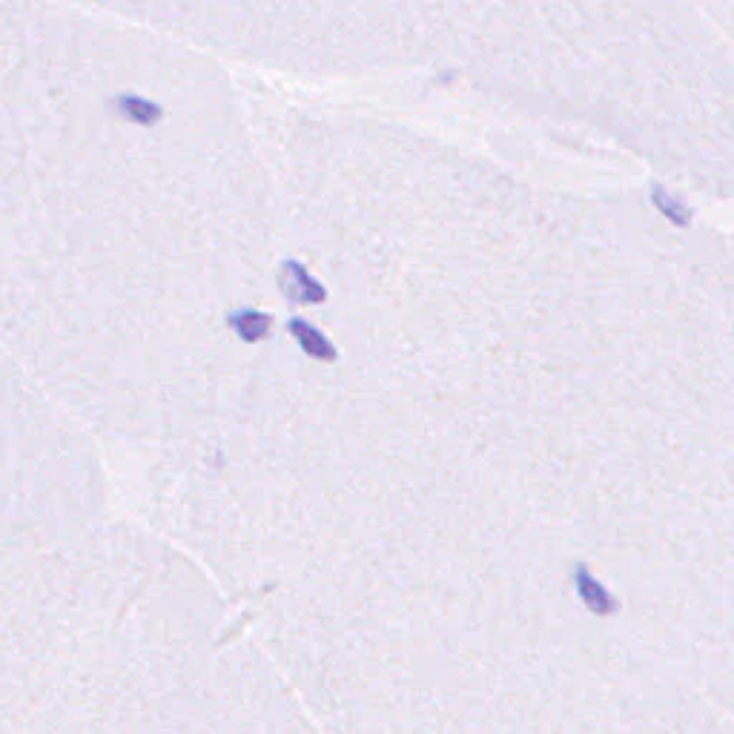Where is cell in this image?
Masks as SVG:
<instances>
[{"label": "cell", "mask_w": 734, "mask_h": 734, "mask_svg": "<svg viewBox=\"0 0 734 734\" xmlns=\"http://www.w3.org/2000/svg\"><path fill=\"white\" fill-rule=\"evenodd\" d=\"M115 109L132 121V124H138V127H152V124H158L161 121V107L150 101V98H141V95H118L115 98Z\"/></svg>", "instance_id": "cell-1"}]
</instances>
